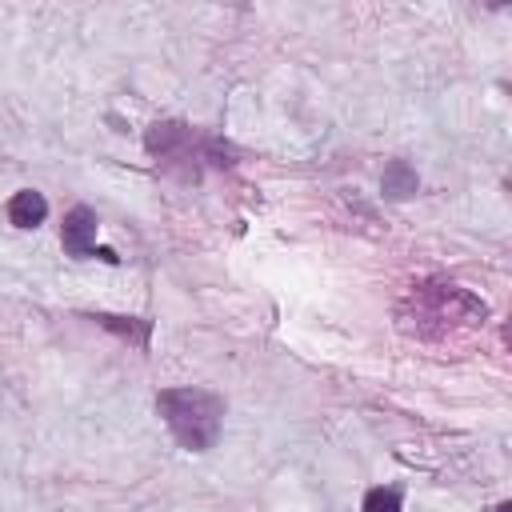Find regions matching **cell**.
Here are the masks:
<instances>
[{
	"mask_svg": "<svg viewBox=\"0 0 512 512\" xmlns=\"http://www.w3.org/2000/svg\"><path fill=\"white\" fill-rule=\"evenodd\" d=\"M396 316L416 336H448V332H468V328L484 324L488 304L460 284L436 280V284H416Z\"/></svg>",
	"mask_w": 512,
	"mask_h": 512,
	"instance_id": "6da1fadb",
	"label": "cell"
},
{
	"mask_svg": "<svg viewBox=\"0 0 512 512\" xmlns=\"http://www.w3.org/2000/svg\"><path fill=\"white\" fill-rule=\"evenodd\" d=\"M156 412L184 452H208L224 428V396L208 388H164L156 392Z\"/></svg>",
	"mask_w": 512,
	"mask_h": 512,
	"instance_id": "7a4b0ae2",
	"label": "cell"
},
{
	"mask_svg": "<svg viewBox=\"0 0 512 512\" xmlns=\"http://www.w3.org/2000/svg\"><path fill=\"white\" fill-rule=\"evenodd\" d=\"M96 228H100L96 212H92V208H84V204H76V208L64 216V224H60V244H64V252H68V256H76V260L100 256V260L116 264L120 256H116L112 248H96Z\"/></svg>",
	"mask_w": 512,
	"mask_h": 512,
	"instance_id": "3957f363",
	"label": "cell"
},
{
	"mask_svg": "<svg viewBox=\"0 0 512 512\" xmlns=\"http://www.w3.org/2000/svg\"><path fill=\"white\" fill-rule=\"evenodd\" d=\"M44 216H48V200H44V192H36V188H20V192L8 200V220H12L16 228H40Z\"/></svg>",
	"mask_w": 512,
	"mask_h": 512,
	"instance_id": "277c9868",
	"label": "cell"
},
{
	"mask_svg": "<svg viewBox=\"0 0 512 512\" xmlns=\"http://www.w3.org/2000/svg\"><path fill=\"white\" fill-rule=\"evenodd\" d=\"M380 188H384L388 200H408V196L420 192V176H416V168L408 160H388L384 176H380Z\"/></svg>",
	"mask_w": 512,
	"mask_h": 512,
	"instance_id": "5b68a950",
	"label": "cell"
},
{
	"mask_svg": "<svg viewBox=\"0 0 512 512\" xmlns=\"http://www.w3.org/2000/svg\"><path fill=\"white\" fill-rule=\"evenodd\" d=\"M96 324H104L108 332H116V336H128L132 344H148V332H152V324L148 320H136V316H108V312H100V316H92Z\"/></svg>",
	"mask_w": 512,
	"mask_h": 512,
	"instance_id": "8992f818",
	"label": "cell"
},
{
	"mask_svg": "<svg viewBox=\"0 0 512 512\" xmlns=\"http://www.w3.org/2000/svg\"><path fill=\"white\" fill-rule=\"evenodd\" d=\"M400 504H404V492L388 484V488H368L360 508L364 512H400Z\"/></svg>",
	"mask_w": 512,
	"mask_h": 512,
	"instance_id": "52a82bcc",
	"label": "cell"
},
{
	"mask_svg": "<svg viewBox=\"0 0 512 512\" xmlns=\"http://www.w3.org/2000/svg\"><path fill=\"white\" fill-rule=\"evenodd\" d=\"M496 512H512V504H496Z\"/></svg>",
	"mask_w": 512,
	"mask_h": 512,
	"instance_id": "ba28073f",
	"label": "cell"
}]
</instances>
